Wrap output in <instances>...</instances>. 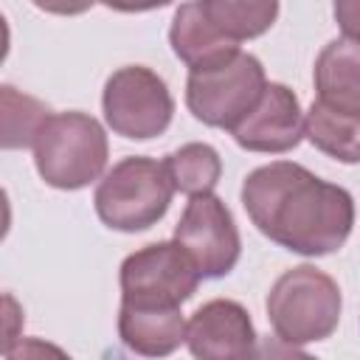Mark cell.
I'll return each instance as SVG.
<instances>
[{"label":"cell","mask_w":360,"mask_h":360,"mask_svg":"<svg viewBox=\"0 0 360 360\" xmlns=\"http://www.w3.org/2000/svg\"><path fill=\"white\" fill-rule=\"evenodd\" d=\"M242 205L259 233L301 256L335 253L354 225L352 194L290 160L253 169L242 183Z\"/></svg>","instance_id":"cell-1"},{"label":"cell","mask_w":360,"mask_h":360,"mask_svg":"<svg viewBox=\"0 0 360 360\" xmlns=\"http://www.w3.org/2000/svg\"><path fill=\"white\" fill-rule=\"evenodd\" d=\"M169 42H172L174 56L188 65V73L222 65L239 53V45L233 39H228L211 22V17L202 8V0L183 3L174 11L172 28H169Z\"/></svg>","instance_id":"cell-11"},{"label":"cell","mask_w":360,"mask_h":360,"mask_svg":"<svg viewBox=\"0 0 360 360\" xmlns=\"http://www.w3.org/2000/svg\"><path fill=\"white\" fill-rule=\"evenodd\" d=\"M186 326L180 309H138L121 304L118 335L124 346L141 357H169L186 343Z\"/></svg>","instance_id":"cell-12"},{"label":"cell","mask_w":360,"mask_h":360,"mask_svg":"<svg viewBox=\"0 0 360 360\" xmlns=\"http://www.w3.org/2000/svg\"><path fill=\"white\" fill-rule=\"evenodd\" d=\"M256 360H318L307 352H301L298 346L292 343H284L281 338H262L259 340V352H256Z\"/></svg>","instance_id":"cell-19"},{"label":"cell","mask_w":360,"mask_h":360,"mask_svg":"<svg viewBox=\"0 0 360 360\" xmlns=\"http://www.w3.org/2000/svg\"><path fill=\"white\" fill-rule=\"evenodd\" d=\"M174 242L194 259L202 278L228 276L242 250L236 222L217 194L188 197L180 222L174 225Z\"/></svg>","instance_id":"cell-8"},{"label":"cell","mask_w":360,"mask_h":360,"mask_svg":"<svg viewBox=\"0 0 360 360\" xmlns=\"http://www.w3.org/2000/svg\"><path fill=\"white\" fill-rule=\"evenodd\" d=\"M6 360H73L56 343L42 338H20L11 349H6Z\"/></svg>","instance_id":"cell-18"},{"label":"cell","mask_w":360,"mask_h":360,"mask_svg":"<svg viewBox=\"0 0 360 360\" xmlns=\"http://www.w3.org/2000/svg\"><path fill=\"white\" fill-rule=\"evenodd\" d=\"M110 143L104 127L87 112H53L37 141L34 166L39 177L62 191H76L98 180L107 169Z\"/></svg>","instance_id":"cell-3"},{"label":"cell","mask_w":360,"mask_h":360,"mask_svg":"<svg viewBox=\"0 0 360 360\" xmlns=\"http://www.w3.org/2000/svg\"><path fill=\"white\" fill-rule=\"evenodd\" d=\"M166 169L172 174L174 191L197 197V194L214 191V186L219 183V174H222V160H219L214 146L194 141V143L174 149L166 158Z\"/></svg>","instance_id":"cell-16"},{"label":"cell","mask_w":360,"mask_h":360,"mask_svg":"<svg viewBox=\"0 0 360 360\" xmlns=\"http://www.w3.org/2000/svg\"><path fill=\"white\" fill-rule=\"evenodd\" d=\"M186 346L194 360H256L259 338L239 301L214 298L188 318Z\"/></svg>","instance_id":"cell-9"},{"label":"cell","mask_w":360,"mask_h":360,"mask_svg":"<svg viewBox=\"0 0 360 360\" xmlns=\"http://www.w3.org/2000/svg\"><path fill=\"white\" fill-rule=\"evenodd\" d=\"M340 309L343 298L338 281L312 264L284 270L267 292L273 332L292 346L326 340L338 329Z\"/></svg>","instance_id":"cell-4"},{"label":"cell","mask_w":360,"mask_h":360,"mask_svg":"<svg viewBox=\"0 0 360 360\" xmlns=\"http://www.w3.org/2000/svg\"><path fill=\"white\" fill-rule=\"evenodd\" d=\"M205 14L211 22L236 45L242 39H253L264 34L276 17H278V3L276 0H262V3H248V0H202Z\"/></svg>","instance_id":"cell-15"},{"label":"cell","mask_w":360,"mask_h":360,"mask_svg":"<svg viewBox=\"0 0 360 360\" xmlns=\"http://www.w3.org/2000/svg\"><path fill=\"white\" fill-rule=\"evenodd\" d=\"M101 110L107 127L115 135L129 141H149L169 129L174 98L155 70L143 65H127L107 79Z\"/></svg>","instance_id":"cell-7"},{"label":"cell","mask_w":360,"mask_h":360,"mask_svg":"<svg viewBox=\"0 0 360 360\" xmlns=\"http://www.w3.org/2000/svg\"><path fill=\"white\" fill-rule=\"evenodd\" d=\"M3 149H28L34 146L42 124L53 115L48 104L34 96L17 93L11 84H3Z\"/></svg>","instance_id":"cell-17"},{"label":"cell","mask_w":360,"mask_h":360,"mask_svg":"<svg viewBox=\"0 0 360 360\" xmlns=\"http://www.w3.org/2000/svg\"><path fill=\"white\" fill-rule=\"evenodd\" d=\"M332 11H335V20L343 37L360 42V0H338Z\"/></svg>","instance_id":"cell-20"},{"label":"cell","mask_w":360,"mask_h":360,"mask_svg":"<svg viewBox=\"0 0 360 360\" xmlns=\"http://www.w3.org/2000/svg\"><path fill=\"white\" fill-rule=\"evenodd\" d=\"M304 118L298 96L281 82H267L259 104L233 127L231 135L248 152L281 155L301 143Z\"/></svg>","instance_id":"cell-10"},{"label":"cell","mask_w":360,"mask_h":360,"mask_svg":"<svg viewBox=\"0 0 360 360\" xmlns=\"http://www.w3.org/2000/svg\"><path fill=\"white\" fill-rule=\"evenodd\" d=\"M264 87L267 76L262 62L253 53L239 51L222 65L188 73L186 107L197 121L233 132V127L259 104Z\"/></svg>","instance_id":"cell-5"},{"label":"cell","mask_w":360,"mask_h":360,"mask_svg":"<svg viewBox=\"0 0 360 360\" xmlns=\"http://www.w3.org/2000/svg\"><path fill=\"white\" fill-rule=\"evenodd\" d=\"M304 135L323 155L340 163H360V112L312 101L304 118Z\"/></svg>","instance_id":"cell-14"},{"label":"cell","mask_w":360,"mask_h":360,"mask_svg":"<svg viewBox=\"0 0 360 360\" xmlns=\"http://www.w3.org/2000/svg\"><path fill=\"white\" fill-rule=\"evenodd\" d=\"M194 259L172 239L155 242L121 262V304L138 309H180L200 284Z\"/></svg>","instance_id":"cell-6"},{"label":"cell","mask_w":360,"mask_h":360,"mask_svg":"<svg viewBox=\"0 0 360 360\" xmlns=\"http://www.w3.org/2000/svg\"><path fill=\"white\" fill-rule=\"evenodd\" d=\"M174 197L166 160L132 155L118 160L96 186L93 205L98 219L121 233H138L163 219Z\"/></svg>","instance_id":"cell-2"},{"label":"cell","mask_w":360,"mask_h":360,"mask_svg":"<svg viewBox=\"0 0 360 360\" xmlns=\"http://www.w3.org/2000/svg\"><path fill=\"white\" fill-rule=\"evenodd\" d=\"M315 90L318 101L360 112V42L332 39L315 59Z\"/></svg>","instance_id":"cell-13"}]
</instances>
